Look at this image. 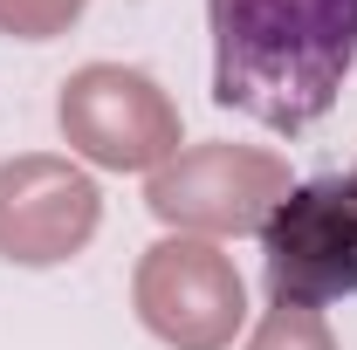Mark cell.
<instances>
[{
    "instance_id": "cell-8",
    "label": "cell",
    "mask_w": 357,
    "mask_h": 350,
    "mask_svg": "<svg viewBox=\"0 0 357 350\" xmlns=\"http://www.w3.org/2000/svg\"><path fill=\"white\" fill-rule=\"evenodd\" d=\"M89 0H0V35L7 42H55L83 21Z\"/></svg>"
},
{
    "instance_id": "cell-7",
    "label": "cell",
    "mask_w": 357,
    "mask_h": 350,
    "mask_svg": "<svg viewBox=\"0 0 357 350\" xmlns=\"http://www.w3.org/2000/svg\"><path fill=\"white\" fill-rule=\"evenodd\" d=\"M248 350H337L330 337V323H323V309H303V303H275L255 323V337Z\"/></svg>"
},
{
    "instance_id": "cell-2",
    "label": "cell",
    "mask_w": 357,
    "mask_h": 350,
    "mask_svg": "<svg viewBox=\"0 0 357 350\" xmlns=\"http://www.w3.org/2000/svg\"><path fill=\"white\" fill-rule=\"evenodd\" d=\"M55 124L69 151L103 172H158L178 158V103L158 89V76L124 62H83L55 96Z\"/></svg>"
},
{
    "instance_id": "cell-5",
    "label": "cell",
    "mask_w": 357,
    "mask_h": 350,
    "mask_svg": "<svg viewBox=\"0 0 357 350\" xmlns=\"http://www.w3.org/2000/svg\"><path fill=\"white\" fill-rule=\"evenodd\" d=\"M131 309L165 350H227L248 323V282L213 241L172 234L137 254Z\"/></svg>"
},
{
    "instance_id": "cell-6",
    "label": "cell",
    "mask_w": 357,
    "mask_h": 350,
    "mask_svg": "<svg viewBox=\"0 0 357 350\" xmlns=\"http://www.w3.org/2000/svg\"><path fill=\"white\" fill-rule=\"evenodd\" d=\"M103 227V192L83 165L55 151L0 158V261L14 268H55L76 261Z\"/></svg>"
},
{
    "instance_id": "cell-3",
    "label": "cell",
    "mask_w": 357,
    "mask_h": 350,
    "mask_svg": "<svg viewBox=\"0 0 357 350\" xmlns=\"http://www.w3.org/2000/svg\"><path fill=\"white\" fill-rule=\"evenodd\" d=\"M282 192H289V165L275 151L206 137V144H185L178 158H165L151 172L144 206L178 234L220 241V234H261V220L282 206Z\"/></svg>"
},
{
    "instance_id": "cell-4",
    "label": "cell",
    "mask_w": 357,
    "mask_h": 350,
    "mask_svg": "<svg viewBox=\"0 0 357 350\" xmlns=\"http://www.w3.org/2000/svg\"><path fill=\"white\" fill-rule=\"evenodd\" d=\"M261 275L275 303H344L357 296V185L310 178L289 185L282 206L261 220Z\"/></svg>"
},
{
    "instance_id": "cell-9",
    "label": "cell",
    "mask_w": 357,
    "mask_h": 350,
    "mask_svg": "<svg viewBox=\"0 0 357 350\" xmlns=\"http://www.w3.org/2000/svg\"><path fill=\"white\" fill-rule=\"evenodd\" d=\"M351 185H357V172H351Z\"/></svg>"
},
{
    "instance_id": "cell-1",
    "label": "cell",
    "mask_w": 357,
    "mask_h": 350,
    "mask_svg": "<svg viewBox=\"0 0 357 350\" xmlns=\"http://www.w3.org/2000/svg\"><path fill=\"white\" fill-rule=\"evenodd\" d=\"M213 103L268 131H310L330 117L357 62V0H206Z\"/></svg>"
}]
</instances>
